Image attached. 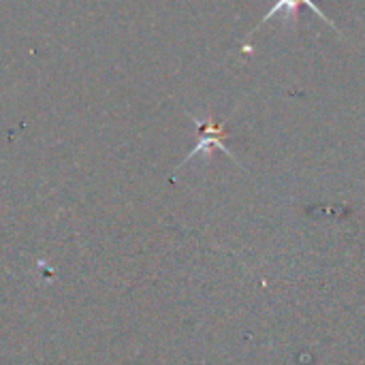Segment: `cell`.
Segmentation results:
<instances>
[{"mask_svg": "<svg viewBox=\"0 0 365 365\" xmlns=\"http://www.w3.org/2000/svg\"><path fill=\"white\" fill-rule=\"evenodd\" d=\"M190 115V113H188ZM190 120L199 126V135H201V139H199V143L195 145V150L186 156V160L184 163H188L190 158H195L197 154H201L203 150H207V148H220L225 154H229L231 158H235L233 154H231V150L222 143V139H225V130H222V124H218V122H214V120H207V122H201L199 118H195V115H190ZM182 163V165H184Z\"/></svg>", "mask_w": 365, "mask_h": 365, "instance_id": "cell-1", "label": "cell"}]
</instances>
